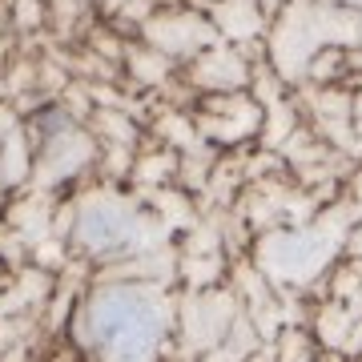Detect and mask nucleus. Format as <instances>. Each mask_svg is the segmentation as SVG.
Returning <instances> with one entry per match:
<instances>
[{"instance_id": "obj_1", "label": "nucleus", "mask_w": 362, "mask_h": 362, "mask_svg": "<svg viewBox=\"0 0 362 362\" xmlns=\"http://www.w3.org/2000/svg\"><path fill=\"white\" fill-rule=\"evenodd\" d=\"M165 330V302L137 282L97 286L77 314V338L93 362H157Z\"/></svg>"}, {"instance_id": "obj_2", "label": "nucleus", "mask_w": 362, "mask_h": 362, "mask_svg": "<svg viewBox=\"0 0 362 362\" xmlns=\"http://www.w3.org/2000/svg\"><path fill=\"white\" fill-rule=\"evenodd\" d=\"M77 246L97 262H129L145 250V221L117 197H97L77 214Z\"/></svg>"}]
</instances>
